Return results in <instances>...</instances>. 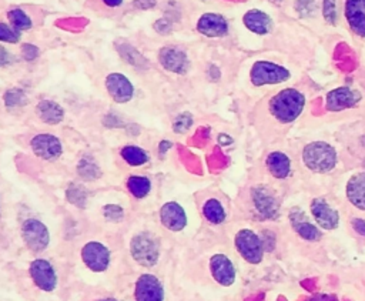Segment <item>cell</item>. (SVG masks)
Returning a JSON list of instances; mask_svg holds the SVG:
<instances>
[{"instance_id": "obj_1", "label": "cell", "mask_w": 365, "mask_h": 301, "mask_svg": "<svg viewBox=\"0 0 365 301\" xmlns=\"http://www.w3.org/2000/svg\"><path fill=\"white\" fill-rule=\"evenodd\" d=\"M305 106V96L297 89H284L270 100V112L280 123L297 120Z\"/></svg>"}, {"instance_id": "obj_2", "label": "cell", "mask_w": 365, "mask_h": 301, "mask_svg": "<svg viewBox=\"0 0 365 301\" xmlns=\"http://www.w3.org/2000/svg\"><path fill=\"white\" fill-rule=\"evenodd\" d=\"M335 148L326 141H312L303 150V162L314 173H328L337 166Z\"/></svg>"}, {"instance_id": "obj_3", "label": "cell", "mask_w": 365, "mask_h": 301, "mask_svg": "<svg viewBox=\"0 0 365 301\" xmlns=\"http://www.w3.org/2000/svg\"><path fill=\"white\" fill-rule=\"evenodd\" d=\"M290 76L291 74L288 69L267 60L256 62L250 71V79L254 86L284 83L290 79Z\"/></svg>"}, {"instance_id": "obj_4", "label": "cell", "mask_w": 365, "mask_h": 301, "mask_svg": "<svg viewBox=\"0 0 365 301\" xmlns=\"http://www.w3.org/2000/svg\"><path fill=\"white\" fill-rule=\"evenodd\" d=\"M130 252L139 264L153 267L159 261L160 256L159 241L150 233L137 234L130 243Z\"/></svg>"}, {"instance_id": "obj_5", "label": "cell", "mask_w": 365, "mask_h": 301, "mask_svg": "<svg viewBox=\"0 0 365 301\" xmlns=\"http://www.w3.org/2000/svg\"><path fill=\"white\" fill-rule=\"evenodd\" d=\"M235 247L241 257L250 264L261 263L264 256V246L261 239L253 230H240L235 236Z\"/></svg>"}, {"instance_id": "obj_6", "label": "cell", "mask_w": 365, "mask_h": 301, "mask_svg": "<svg viewBox=\"0 0 365 301\" xmlns=\"http://www.w3.org/2000/svg\"><path fill=\"white\" fill-rule=\"evenodd\" d=\"M21 236L26 246L36 253L43 252L48 246V241H51V234H48L47 227L36 218H29L23 223Z\"/></svg>"}, {"instance_id": "obj_7", "label": "cell", "mask_w": 365, "mask_h": 301, "mask_svg": "<svg viewBox=\"0 0 365 301\" xmlns=\"http://www.w3.org/2000/svg\"><path fill=\"white\" fill-rule=\"evenodd\" d=\"M253 203L264 218H277L280 214V203L274 193L265 186H257L251 191Z\"/></svg>"}, {"instance_id": "obj_8", "label": "cell", "mask_w": 365, "mask_h": 301, "mask_svg": "<svg viewBox=\"0 0 365 301\" xmlns=\"http://www.w3.org/2000/svg\"><path fill=\"white\" fill-rule=\"evenodd\" d=\"M82 259L91 271L102 273L110 264V252L102 243L90 241L82 250Z\"/></svg>"}, {"instance_id": "obj_9", "label": "cell", "mask_w": 365, "mask_h": 301, "mask_svg": "<svg viewBox=\"0 0 365 301\" xmlns=\"http://www.w3.org/2000/svg\"><path fill=\"white\" fill-rule=\"evenodd\" d=\"M361 93L355 89L350 87H338L331 90L327 94V110L330 112H341L346 109H351L361 102Z\"/></svg>"}, {"instance_id": "obj_10", "label": "cell", "mask_w": 365, "mask_h": 301, "mask_svg": "<svg viewBox=\"0 0 365 301\" xmlns=\"http://www.w3.org/2000/svg\"><path fill=\"white\" fill-rule=\"evenodd\" d=\"M30 275L35 284L43 291H53L57 286V275L53 266L42 259L30 264Z\"/></svg>"}, {"instance_id": "obj_11", "label": "cell", "mask_w": 365, "mask_h": 301, "mask_svg": "<svg viewBox=\"0 0 365 301\" xmlns=\"http://www.w3.org/2000/svg\"><path fill=\"white\" fill-rule=\"evenodd\" d=\"M30 144L35 155L47 162L59 159L63 152L60 140L53 135H37L32 139Z\"/></svg>"}, {"instance_id": "obj_12", "label": "cell", "mask_w": 365, "mask_h": 301, "mask_svg": "<svg viewBox=\"0 0 365 301\" xmlns=\"http://www.w3.org/2000/svg\"><path fill=\"white\" fill-rule=\"evenodd\" d=\"M106 89L117 103H127L133 98L134 87L132 82L120 73H112L106 78Z\"/></svg>"}, {"instance_id": "obj_13", "label": "cell", "mask_w": 365, "mask_h": 301, "mask_svg": "<svg viewBox=\"0 0 365 301\" xmlns=\"http://www.w3.org/2000/svg\"><path fill=\"white\" fill-rule=\"evenodd\" d=\"M311 214L321 229L334 230L338 227L339 214L324 198H314L311 202Z\"/></svg>"}, {"instance_id": "obj_14", "label": "cell", "mask_w": 365, "mask_h": 301, "mask_svg": "<svg viewBox=\"0 0 365 301\" xmlns=\"http://www.w3.org/2000/svg\"><path fill=\"white\" fill-rule=\"evenodd\" d=\"M137 301H163L164 290L161 283L153 274H143L136 284Z\"/></svg>"}, {"instance_id": "obj_15", "label": "cell", "mask_w": 365, "mask_h": 301, "mask_svg": "<svg viewBox=\"0 0 365 301\" xmlns=\"http://www.w3.org/2000/svg\"><path fill=\"white\" fill-rule=\"evenodd\" d=\"M210 268L214 280L224 287H229L235 280V268L231 260L224 255H215L210 260Z\"/></svg>"}, {"instance_id": "obj_16", "label": "cell", "mask_w": 365, "mask_h": 301, "mask_svg": "<svg viewBox=\"0 0 365 301\" xmlns=\"http://www.w3.org/2000/svg\"><path fill=\"white\" fill-rule=\"evenodd\" d=\"M159 60L166 70L177 74H184L190 66L187 55L177 47H163L160 50Z\"/></svg>"}, {"instance_id": "obj_17", "label": "cell", "mask_w": 365, "mask_h": 301, "mask_svg": "<svg viewBox=\"0 0 365 301\" xmlns=\"http://www.w3.org/2000/svg\"><path fill=\"white\" fill-rule=\"evenodd\" d=\"M197 31L207 37H223L229 33V23L222 15L206 13L197 22Z\"/></svg>"}, {"instance_id": "obj_18", "label": "cell", "mask_w": 365, "mask_h": 301, "mask_svg": "<svg viewBox=\"0 0 365 301\" xmlns=\"http://www.w3.org/2000/svg\"><path fill=\"white\" fill-rule=\"evenodd\" d=\"M290 223L293 225L294 232L307 241H317L321 239V233L315 224H312L307 214L301 210L294 209L290 213Z\"/></svg>"}, {"instance_id": "obj_19", "label": "cell", "mask_w": 365, "mask_h": 301, "mask_svg": "<svg viewBox=\"0 0 365 301\" xmlns=\"http://www.w3.org/2000/svg\"><path fill=\"white\" fill-rule=\"evenodd\" d=\"M160 218L164 227L172 232H181L187 225V216L184 209L175 202L166 203L161 207Z\"/></svg>"}, {"instance_id": "obj_20", "label": "cell", "mask_w": 365, "mask_h": 301, "mask_svg": "<svg viewBox=\"0 0 365 301\" xmlns=\"http://www.w3.org/2000/svg\"><path fill=\"white\" fill-rule=\"evenodd\" d=\"M346 17L351 31L357 36L365 37V0H347Z\"/></svg>"}, {"instance_id": "obj_21", "label": "cell", "mask_w": 365, "mask_h": 301, "mask_svg": "<svg viewBox=\"0 0 365 301\" xmlns=\"http://www.w3.org/2000/svg\"><path fill=\"white\" fill-rule=\"evenodd\" d=\"M242 22H244L246 24V28L256 33V35H267V33H270L271 28H273V20L271 17L258 10V9H253V10H249L244 17H242Z\"/></svg>"}, {"instance_id": "obj_22", "label": "cell", "mask_w": 365, "mask_h": 301, "mask_svg": "<svg viewBox=\"0 0 365 301\" xmlns=\"http://www.w3.org/2000/svg\"><path fill=\"white\" fill-rule=\"evenodd\" d=\"M347 197L354 207L365 210V173H357L348 180Z\"/></svg>"}, {"instance_id": "obj_23", "label": "cell", "mask_w": 365, "mask_h": 301, "mask_svg": "<svg viewBox=\"0 0 365 301\" xmlns=\"http://www.w3.org/2000/svg\"><path fill=\"white\" fill-rule=\"evenodd\" d=\"M267 169H269L270 174L276 179H287L291 173V160L287 155L281 152H273L269 155L265 160Z\"/></svg>"}, {"instance_id": "obj_24", "label": "cell", "mask_w": 365, "mask_h": 301, "mask_svg": "<svg viewBox=\"0 0 365 301\" xmlns=\"http://www.w3.org/2000/svg\"><path fill=\"white\" fill-rule=\"evenodd\" d=\"M36 112L40 120L47 124H57L64 117L62 106H59L56 102H52V100H43L37 105Z\"/></svg>"}, {"instance_id": "obj_25", "label": "cell", "mask_w": 365, "mask_h": 301, "mask_svg": "<svg viewBox=\"0 0 365 301\" xmlns=\"http://www.w3.org/2000/svg\"><path fill=\"white\" fill-rule=\"evenodd\" d=\"M203 214L211 224H222L226 220V210L215 198H210L203 206Z\"/></svg>"}, {"instance_id": "obj_26", "label": "cell", "mask_w": 365, "mask_h": 301, "mask_svg": "<svg viewBox=\"0 0 365 301\" xmlns=\"http://www.w3.org/2000/svg\"><path fill=\"white\" fill-rule=\"evenodd\" d=\"M121 157L130 166H143L149 162V155L137 146H126L121 148Z\"/></svg>"}, {"instance_id": "obj_27", "label": "cell", "mask_w": 365, "mask_h": 301, "mask_svg": "<svg viewBox=\"0 0 365 301\" xmlns=\"http://www.w3.org/2000/svg\"><path fill=\"white\" fill-rule=\"evenodd\" d=\"M127 187L129 191L136 198H143L149 194L152 189V183L148 178H144V175H132V178L127 180Z\"/></svg>"}, {"instance_id": "obj_28", "label": "cell", "mask_w": 365, "mask_h": 301, "mask_svg": "<svg viewBox=\"0 0 365 301\" xmlns=\"http://www.w3.org/2000/svg\"><path fill=\"white\" fill-rule=\"evenodd\" d=\"M8 17L16 31H29L32 28V19L21 9H12Z\"/></svg>"}, {"instance_id": "obj_29", "label": "cell", "mask_w": 365, "mask_h": 301, "mask_svg": "<svg viewBox=\"0 0 365 301\" xmlns=\"http://www.w3.org/2000/svg\"><path fill=\"white\" fill-rule=\"evenodd\" d=\"M118 52H120L121 56H123L125 60H127L129 63H132V64H134L137 67H140L143 63H145V60L143 59V56L137 52L136 49H133L129 44H121V46H118Z\"/></svg>"}, {"instance_id": "obj_30", "label": "cell", "mask_w": 365, "mask_h": 301, "mask_svg": "<svg viewBox=\"0 0 365 301\" xmlns=\"http://www.w3.org/2000/svg\"><path fill=\"white\" fill-rule=\"evenodd\" d=\"M5 103L8 108H19L26 103V94L21 90L12 89L5 94Z\"/></svg>"}, {"instance_id": "obj_31", "label": "cell", "mask_w": 365, "mask_h": 301, "mask_svg": "<svg viewBox=\"0 0 365 301\" xmlns=\"http://www.w3.org/2000/svg\"><path fill=\"white\" fill-rule=\"evenodd\" d=\"M19 40H20L19 31L8 26V24H5V23H0V42L17 43Z\"/></svg>"}, {"instance_id": "obj_32", "label": "cell", "mask_w": 365, "mask_h": 301, "mask_svg": "<svg viewBox=\"0 0 365 301\" xmlns=\"http://www.w3.org/2000/svg\"><path fill=\"white\" fill-rule=\"evenodd\" d=\"M79 173L83 175L84 179H89V180H93L96 179L97 175H99V169H97V166L94 163H90L87 160H83L79 166Z\"/></svg>"}, {"instance_id": "obj_33", "label": "cell", "mask_w": 365, "mask_h": 301, "mask_svg": "<svg viewBox=\"0 0 365 301\" xmlns=\"http://www.w3.org/2000/svg\"><path fill=\"white\" fill-rule=\"evenodd\" d=\"M191 123H193L191 116L188 113H183L175 120L173 129L176 133H186L191 128Z\"/></svg>"}, {"instance_id": "obj_34", "label": "cell", "mask_w": 365, "mask_h": 301, "mask_svg": "<svg viewBox=\"0 0 365 301\" xmlns=\"http://www.w3.org/2000/svg\"><path fill=\"white\" fill-rule=\"evenodd\" d=\"M323 13L327 22L330 23H335L337 20V3L335 0H324V5H323Z\"/></svg>"}, {"instance_id": "obj_35", "label": "cell", "mask_w": 365, "mask_h": 301, "mask_svg": "<svg viewBox=\"0 0 365 301\" xmlns=\"http://www.w3.org/2000/svg\"><path fill=\"white\" fill-rule=\"evenodd\" d=\"M105 216L112 221H118L121 217H123V209L114 205H109L105 207Z\"/></svg>"}, {"instance_id": "obj_36", "label": "cell", "mask_w": 365, "mask_h": 301, "mask_svg": "<svg viewBox=\"0 0 365 301\" xmlns=\"http://www.w3.org/2000/svg\"><path fill=\"white\" fill-rule=\"evenodd\" d=\"M21 55L26 60H33L39 56V49L33 44H24L21 47Z\"/></svg>"}, {"instance_id": "obj_37", "label": "cell", "mask_w": 365, "mask_h": 301, "mask_svg": "<svg viewBox=\"0 0 365 301\" xmlns=\"http://www.w3.org/2000/svg\"><path fill=\"white\" fill-rule=\"evenodd\" d=\"M13 62V58L12 55L8 52V50L5 47L0 46V67H3V66H8Z\"/></svg>"}, {"instance_id": "obj_38", "label": "cell", "mask_w": 365, "mask_h": 301, "mask_svg": "<svg viewBox=\"0 0 365 301\" xmlns=\"http://www.w3.org/2000/svg\"><path fill=\"white\" fill-rule=\"evenodd\" d=\"M351 223H353L354 230H355L359 236L365 237V220H362V218H354Z\"/></svg>"}, {"instance_id": "obj_39", "label": "cell", "mask_w": 365, "mask_h": 301, "mask_svg": "<svg viewBox=\"0 0 365 301\" xmlns=\"http://www.w3.org/2000/svg\"><path fill=\"white\" fill-rule=\"evenodd\" d=\"M156 5V0H136V6L143 9H150Z\"/></svg>"}, {"instance_id": "obj_40", "label": "cell", "mask_w": 365, "mask_h": 301, "mask_svg": "<svg viewBox=\"0 0 365 301\" xmlns=\"http://www.w3.org/2000/svg\"><path fill=\"white\" fill-rule=\"evenodd\" d=\"M103 3L107 5L109 8H117L123 3V0H103Z\"/></svg>"}, {"instance_id": "obj_41", "label": "cell", "mask_w": 365, "mask_h": 301, "mask_svg": "<svg viewBox=\"0 0 365 301\" xmlns=\"http://www.w3.org/2000/svg\"><path fill=\"white\" fill-rule=\"evenodd\" d=\"M310 301H335L332 297H330V295H324V294H321V295H315V297H312Z\"/></svg>"}, {"instance_id": "obj_42", "label": "cell", "mask_w": 365, "mask_h": 301, "mask_svg": "<svg viewBox=\"0 0 365 301\" xmlns=\"http://www.w3.org/2000/svg\"><path fill=\"white\" fill-rule=\"evenodd\" d=\"M102 301H117V300H114V298H105V300H102Z\"/></svg>"}]
</instances>
